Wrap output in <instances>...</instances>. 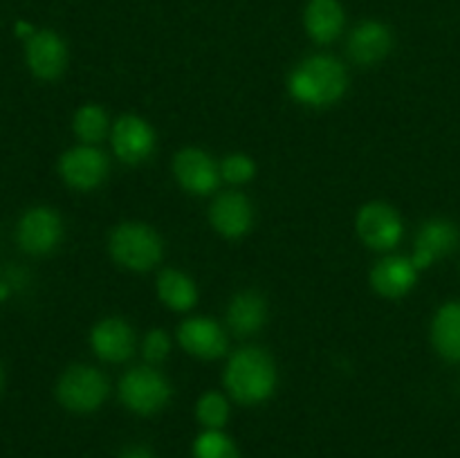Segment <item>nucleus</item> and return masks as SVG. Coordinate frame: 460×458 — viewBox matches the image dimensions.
I'll list each match as a JSON object with an SVG mask.
<instances>
[{
  "label": "nucleus",
  "mask_w": 460,
  "mask_h": 458,
  "mask_svg": "<svg viewBox=\"0 0 460 458\" xmlns=\"http://www.w3.org/2000/svg\"><path fill=\"white\" fill-rule=\"evenodd\" d=\"M288 90L295 101L308 108H331L349 90V75L340 58L313 54L304 58L288 76Z\"/></svg>",
  "instance_id": "nucleus-1"
},
{
  "label": "nucleus",
  "mask_w": 460,
  "mask_h": 458,
  "mask_svg": "<svg viewBox=\"0 0 460 458\" xmlns=\"http://www.w3.org/2000/svg\"><path fill=\"white\" fill-rule=\"evenodd\" d=\"M223 380L227 393L238 404L254 407L272 398L277 391V364L270 357L268 350L259 346H245L229 355Z\"/></svg>",
  "instance_id": "nucleus-2"
},
{
  "label": "nucleus",
  "mask_w": 460,
  "mask_h": 458,
  "mask_svg": "<svg viewBox=\"0 0 460 458\" xmlns=\"http://www.w3.org/2000/svg\"><path fill=\"white\" fill-rule=\"evenodd\" d=\"M112 260L130 272H148L164 256L162 236L146 223H121L108 241Z\"/></svg>",
  "instance_id": "nucleus-3"
},
{
  "label": "nucleus",
  "mask_w": 460,
  "mask_h": 458,
  "mask_svg": "<svg viewBox=\"0 0 460 458\" xmlns=\"http://www.w3.org/2000/svg\"><path fill=\"white\" fill-rule=\"evenodd\" d=\"M108 377L88 364H75L58 377L57 400L72 413H93L106 402Z\"/></svg>",
  "instance_id": "nucleus-4"
},
{
  "label": "nucleus",
  "mask_w": 460,
  "mask_h": 458,
  "mask_svg": "<svg viewBox=\"0 0 460 458\" xmlns=\"http://www.w3.org/2000/svg\"><path fill=\"white\" fill-rule=\"evenodd\" d=\"M119 400L128 411L137 416H153L162 411L171 400V384L151 364L135 366L119 380Z\"/></svg>",
  "instance_id": "nucleus-5"
},
{
  "label": "nucleus",
  "mask_w": 460,
  "mask_h": 458,
  "mask_svg": "<svg viewBox=\"0 0 460 458\" xmlns=\"http://www.w3.org/2000/svg\"><path fill=\"white\" fill-rule=\"evenodd\" d=\"M358 236L367 247L376 251H391L400 245L404 236V225L395 207L386 202H368L358 211L355 218Z\"/></svg>",
  "instance_id": "nucleus-6"
},
{
  "label": "nucleus",
  "mask_w": 460,
  "mask_h": 458,
  "mask_svg": "<svg viewBox=\"0 0 460 458\" xmlns=\"http://www.w3.org/2000/svg\"><path fill=\"white\" fill-rule=\"evenodd\" d=\"M108 171H111L108 155L90 144L70 148L58 160V173L63 182L76 191H93L102 187L108 178Z\"/></svg>",
  "instance_id": "nucleus-7"
},
{
  "label": "nucleus",
  "mask_w": 460,
  "mask_h": 458,
  "mask_svg": "<svg viewBox=\"0 0 460 458\" xmlns=\"http://www.w3.org/2000/svg\"><path fill=\"white\" fill-rule=\"evenodd\" d=\"M16 241L22 251L31 256H45L63 241V220L49 207H31L21 216L16 227Z\"/></svg>",
  "instance_id": "nucleus-8"
},
{
  "label": "nucleus",
  "mask_w": 460,
  "mask_h": 458,
  "mask_svg": "<svg viewBox=\"0 0 460 458\" xmlns=\"http://www.w3.org/2000/svg\"><path fill=\"white\" fill-rule=\"evenodd\" d=\"M111 144L115 155L124 164H144L155 153L157 137L146 119L137 115H124L112 126Z\"/></svg>",
  "instance_id": "nucleus-9"
},
{
  "label": "nucleus",
  "mask_w": 460,
  "mask_h": 458,
  "mask_svg": "<svg viewBox=\"0 0 460 458\" xmlns=\"http://www.w3.org/2000/svg\"><path fill=\"white\" fill-rule=\"evenodd\" d=\"M173 175L193 196H209L220 184V164L202 148H182L173 157Z\"/></svg>",
  "instance_id": "nucleus-10"
},
{
  "label": "nucleus",
  "mask_w": 460,
  "mask_h": 458,
  "mask_svg": "<svg viewBox=\"0 0 460 458\" xmlns=\"http://www.w3.org/2000/svg\"><path fill=\"white\" fill-rule=\"evenodd\" d=\"M460 242V229L447 218H431L422 223L418 229L416 242H413V265L420 269L431 268L436 260L454 254Z\"/></svg>",
  "instance_id": "nucleus-11"
},
{
  "label": "nucleus",
  "mask_w": 460,
  "mask_h": 458,
  "mask_svg": "<svg viewBox=\"0 0 460 458\" xmlns=\"http://www.w3.org/2000/svg\"><path fill=\"white\" fill-rule=\"evenodd\" d=\"M178 341L198 359H220L227 355L229 337L218 321L209 317H189L180 323Z\"/></svg>",
  "instance_id": "nucleus-12"
},
{
  "label": "nucleus",
  "mask_w": 460,
  "mask_h": 458,
  "mask_svg": "<svg viewBox=\"0 0 460 458\" xmlns=\"http://www.w3.org/2000/svg\"><path fill=\"white\" fill-rule=\"evenodd\" d=\"M27 67L43 81H54L67 67V45L57 31L40 30L27 39L25 45Z\"/></svg>",
  "instance_id": "nucleus-13"
},
{
  "label": "nucleus",
  "mask_w": 460,
  "mask_h": 458,
  "mask_svg": "<svg viewBox=\"0 0 460 458\" xmlns=\"http://www.w3.org/2000/svg\"><path fill=\"white\" fill-rule=\"evenodd\" d=\"M209 223L220 236L243 238L254 225V205L241 191H225L214 198L209 207Z\"/></svg>",
  "instance_id": "nucleus-14"
},
{
  "label": "nucleus",
  "mask_w": 460,
  "mask_h": 458,
  "mask_svg": "<svg viewBox=\"0 0 460 458\" xmlns=\"http://www.w3.org/2000/svg\"><path fill=\"white\" fill-rule=\"evenodd\" d=\"M90 346H93L94 355L103 362L121 364L128 362L135 355L137 337H135V330L128 321H124L121 317H108L93 328Z\"/></svg>",
  "instance_id": "nucleus-15"
},
{
  "label": "nucleus",
  "mask_w": 460,
  "mask_h": 458,
  "mask_svg": "<svg viewBox=\"0 0 460 458\" xmlns=\"http://www.w3.org/2000/svg\"><path fill=\"white\" fill-rule=\"evenodd\" d=\"M418 281V268L411 259L389 254L377 260L371 269V287L385 299H402Z\"/></svg>",
  "instance_id": "nucleus-16"
},
{
  "label": "nucleus",
  "mask_w": 460,
  "mask_h": 458,
  "mask_svg": "<svg viewBox=\"0 0 460 458\" xmlns=\"http://www.w3.org/2000/svg\"><path fill=\"white\" fill-rule=\"evenodd\" d=\"M349 57L358 66H376L394 49V34L389 25L380 21H364L350 31Z\"/></svg>",
  "instance_id": "nucleus-17"
},
{
  "label": "nucleus",
  "mask_w": 460,
  "mask_h": 458,
  "mask_svg": "<svg viewBox=\"0 0 460 458\" xmlns=\"http://www.w3.org/2000/svg\"><path fill=\"white\" fill-rule=\"evenodd\" d=\"M227 326L236 337H250L259 332L268 321V301L261 292L243 290L229 301Z\"/></svg>",
  "instance_id": "nucleus-18"
},
{
  "label": "nucleus",
  "mask_w": 460,
  "mask_h": 458,
  "mask_svg": "<svg viewBox=\"0 0 460 458\" xmlns=\"http://www.w3.org/2000/svg\"><path fill=\"white\" fill-rule=\"evenodd\" d=\"M304 27L314 43H332L344 30V7L340 0H310L304 12Z\"/></svg>",
  "instance_id": "nucleus-19"
},
{
  "label": "nucleus",
  "mask_w": 460,
  "mask_h": 458,
  "mask_svg": "<svg viewBox=\"0 0 460 458\" xmlns=\"http://www.w3.org/2000/svg\"><path fill=\"white\" fill-rule=\"evenodd\" d=\"M431 344L440 357L460 364V301H447L434 314Z\"/></svg>",
  "instance_id": "nucleus-20"
},
{
  "label": "nucleus",
  "mask_w": 460,
  "mask_h": 458,
  "mask_svg": "<svg viewBox=\"0 0 460 458\" xmlns=\"http://www.w3.org/2000/svg\"><path fill=\"white\" fill-rule=\"evenodd\" d=\"M157 296L166 308L175 310V313H187L196 305L198 287L189 274L169 268L162 269L157 277Z\"/></svg>",
  "instance_id": "nucleus-21"
},
{
  "label": "nucleus",
  "mask_w": 460,
  "mask_h": 458,
  "mask_svg": "<svg viewBox=\"0 0 460 458\" xmlns=\"http://www.w3.org/2000/svg\"><path fill=\"white\" fill-rule=\"evenodd\" d=\"M72 130H75L76 137L84 144L90 146H97L99 142L108 137L111 133V119H108V112L103 110L97 103H85L79 110L75 112V119H72Z\"/></svg>",
  "instance_id": "nucleus-22"
},
{
  "label": "nucleus",
  "mask_w": 460,
  "mask_h": 458,
  "mask_svg": "<svg viewBox=\"0 0 460 458\" xmlns=\"http://www.w3.org/2000/svg\"><path fill=\"white\" fill-rule=\"evenodd\" d=\"M196 418L207 431H220L229 422V400L218 391H207L198 400Z\"/></svg>",
  "instance_id": "nucleus-23"
},
{
  "label": "nucleus",
  "mask_w": 460,
  "mask_h": 458,
  "mask_svg": "<svg viewBox=\"0 0 460 458\" xmlns=\"http://www.w3.org/2000/svg\"><path fill=\"white\" fill-rule=\"evenodd\" d=\"M193 458H241V454L223 431H205L193 443Z\"/></svg>",
  "instance_id": "nucleus-24"
},
{
  "label": "nucleus",
  "mask_w": 460,
  "mask_h": 458,
  "mask_svg": "<svg viewBox=\"0 0 460 458\" xmlns=\"http://www.w3.org/2000/svg\"><path fill=\"white\" fill-rule=\"evenodd\" d=\"M256 175V164L245 153H229L220 162V178L229 184H245Z\"/></svg>",
  "instance_id": "nucleus-25"
},
{
  "label": "nucleus",
  "mask_w": 460,
  "mask_h": 458,
  "mask_svg": "<svg viewBox=\"0 0 460 458\" xmlns=\"http://www.w3.org/2000/svg\"><path fill=\"white\" fill-rule=\"evenodd\" d=\"M171 353V337L164 330H151L142 341V355L146 364H162Z\"/></svg>",
  "instance_id": "nucleus-26"
},
{
  "label": "nucleus",
  "mask_w": 460,
  "mask_h": 458,
  "mask_svg": "<svg viewBox=\"0 0 460 458\" xmlns=\"http://www.w3.org/2000/svg\"><path fill=\"white\" fill-rule=\"evenodd\" d=\"M119 458H157V456L151 452V449L144 447V445H133V447L124 449Z\"/></svg>",
  "instance_id": "nucleus-27"
},
{
  "label": "nucleus",
  "mask_w": 460,
  "mask_h": 458,
  "mask_svg": "<svg viewBox=\"0 0 460 458\" xmlns=\"http://www.w3.org/2000/svg\"><path fill=\"white\" fill-rule=\"evenodd\" d=\"M16 30H18V36H27V39H30V36L34 34V30H31L30 25H25V22H18Z\"/></svg>",
  "instance_id": "nucleus-28"
},
{
  "label": "nucleus",
  "mask_w": 460,
  "mask_h": 458,
  "mask_svg": "<svg viewBox=\"0 0 460 458\" xmlns=\"http://www.w3.org/2000/svg\"><path fill=\"white\" fill-rule=\"evenodd\" d=\"M7 295H9V286L7 283H0V301H3Z\"/></svg>",
  "instance_id": "nucleus-29"
},
{
  "label": "nucleus",
  "mask_w": 460,
  "mask_h": 458,
  "mask_svg": "<svg viewBox=\"0 0 460 458\" xmlns=\"http://www.w3.org/2000/svg\"><path fill=\"white\" fill-rule=\"evenodd\" d=\"M4 389V373H3V366H0V393H3Z\"/></svg>",
  "instance_id": "nucleus-30"
}]
</instances>
